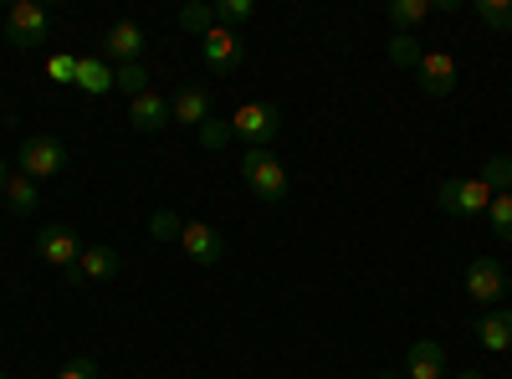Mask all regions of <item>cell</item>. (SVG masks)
I'll return each mask as SVG.
<instances>
[{"mask_svg": "<svg viewBox=\"0 0 512 379\" xmlns=\"http://www.w3.org/2000/svg\"><path fill=\"white\" fill-rule=\"evenodd\" d=\"M477 339H482V349H492V354L512 349V308H492V313L477 323Z\"/></svg>", "mask_w": 512, "mask_h": 379, "instance_id": "16", "label": "cell"}, {"mask_svg": "<svg viewBox=\"0 0 512 379\" xmlns=\"http://www.w3.org/2000/svg\"><path fill=\"white\" fill-rule=\"evenodd\" d=\"M0 200H6L11 210H16V216H31V210L41 205V195H36V180H26L21 170L6 180V190H0Z\"/></svg>", "mask_w": 512, "mask_h": 379, "instance_id": "17", "label": "cell"}, {"mask_svg": "<svg viewBox=\"0 0 512 379\" xmlns=\"http://www.w3.org/2000/svg\"><path fill=\"white\" fill-rule=\"evenodd\" d=\"M241 180H246V190L256 200H267V205L287 200V164L272 149H246L241 154Z\"/></svg>", "mask_w": 512, "mask_h": 379, "instance_id": "1", "label": "cell"}, {"mask_svg": "<svg viewBox=\"0 0 512 379\" xmlns=\"http://www.w3.org/2000/svg\"><path fill=\"white\" fill-rule=\"evenodd\" d=\"M507 277H512V272H502L497 257H477L472 267H466V292H472V303H482V308H502Z\"/></svg>", "mask_w": 512, "mask_h": 379, "instance_id": "7", "label": "cell"}, {"mask_svg": "<svg viewBox=\"0 0 512 379\" xmlns=\"http://www.w3.org/2000/svg\"><path fill=\"white\" fill-rule=\"evenodd\" d=\"M149 231H154L159 241H180V231H185V221L175 216V210H159V216L149 221Z\"/></svg>", "mask_w": 512, "mask_h": 379, "instance_id": "28", "label": "cell"}, {"mask_svg": "<svg viewBox=\"0 0 512 379\" xmlns=\"http://www.w3.org/2000/svg\"><path fill=\"white\" fill-rule=\"evenodd\" d=\"M446 374V349L436 339H420L405 354V379H441Z\"/></svg>", "mask_w": 512, "mask_h": 379, "instance_id": "15", "label": "cell"}, {"mask_svg": "<svg viewBox=\"0 0 512 379\" xmlns=\"http://www.w3.org/2000/svg\"><path fill=\"white\" fill-rule=\"evenodd\" d=\"M415 77H420V93H425V98H451L456 82H461V67H456V57H451L446 47H436V52L420 57Z\"/></svg>", "mask_w": 512, "mask_h": 379, "instance_id": "8", "label": "cell"}, {"mask_svg": "<svg viewBox=\"0 0 512 379\" xmlns=\"http://www.w3.org/2000/svg\"><path fill=\"white\" fill-rule=\"evenodd\" d=\"M82 246H88V241H82L72 226H47V231L36 236V257L47 262V267H57V272H72L77 257H82Z\"/></svg>", "mask_w": 512, "mask_h": 379, "instance_id": "9", "label": "cell"}, {"mask_svg": "<svg viewBox=\"0 0 512 379\" xmlns=\"http://www.w3.org/2000/svg\"><path fill=\"white\" fill-rule=\"evenodd\" d=\"M379 379H400V374H379Z\"/></svg>", "mask_w": 512, "mask_h": 379, "instance_id": "33", "label": "cell"}, {"mask_svg": "<svg viewBox=\"0 0 512 379\" xmlns=\"http://www.w3.org/2000/svg\"><path fill=\"white\" fill-rule=\"evenodd\" d=\"M456 379H487V374H482V369H461Z\"/></svg>", "mask_w": 512, "mask_h": 379, "instance_id": "32", "label": "cell"}, {"mask_svg": "<svg viewBox=\"0 0 512 379\" xmlns=\"http://www.w3.org/2000/svg\"><path fill=\"white\" fill-rule=\"evenodd\" d=\"M118 272H123L118 246H82V257H77V267L67 272V282H72V287H103V282H113Z\"/></svg>", "mask_w": 512, "mask_h": 379, "instance_id": "6", "label": "cell"}, {"mask_svg": "<svg viewBox=\"0 0 512 379\" xmlns=\"http://www.w3.org/2000/svg\"><path fill=\"white\" fill-rule=\"evenodd\" d=\"M180 246H185V257H190L195 267H216V262L226 257V241H221V231L210 226V221H185Z\"/></svg>", "mask_w": 512, "mask_h": 379, "instance_id": "11", "label": "cell"}, {"mask_svg": "<svg viewBox=\"0 0 512 379\" xmlns=\"http://www.w3.org/2000/svg\"><path fill=\"white\" fill-rule=\"evenodd\" d=\"M21 175L26 180H57L62 170H67V149H62V139H52V134H31L26 144H21Z\"/></svg>", "mask_w": 512, "mask_h": 379, "instance_id": "4", "label": "cell"}, {"mask_svg": "<svg viewBox=\"0 0 512 379\" xmlns=\"http://www.w3.org/2000/svg\"><path fill=\"white\" fill-rule=\"evenodd\" d=\"M487 221H492V231H497L502 241H512V190H507V195H492Z\"/></svg>", "mask_w": 512, "mask_h": 379, "instance_id": "26", "label": "cell"}, {"mask_svg": "<svg viewBox=\"0 0 512 379\" xmlns=\"http://www.w3.org/2000/svg\"><path fill=\"white\" fill-rule=\"evenodd\" d=\"M169 113H175V123H185V129H200V123L210 118V93L200 88V82H185V88L169 98Z\"/></svg>", "mask_w": 512, "mask_h": 379, "instance_id": "14", "label": "cell"}, {"mask_svg": "<svg viewBox=\"0 0 512 379\" xmlns=\"http://www.w3.org/2000/svg\"><path fill=\"white\" fill-rule=\"evenodd\" d=\"M482 185H487L492 195H507V190H512V154H492V159H487Z\"/></svg>", "mask_w": 512, "mask_h": 379, "instance_id": "20", "label": "cell"}, {"mask_svg": "<svg viewBox=\"0 0 512 379\" xmlns=\"http://www.w3.org/2000/svg\"><path fill=\"white\" fill-rule=\"evenodd\" d=\"M420 57H425V52H420V41H415L410 31H395V36H390V62H395V67H410V72H415Z\"/></svg>", "mask_w": 512, "mask_h": 379, "instance_id": "22", "label": "cell"}, {"mask_svg": "<svg viewBox=\"0 0 512 379\" xmlns=\"http://www.w3.org/2000/svg\"><path fill=\"white\" fill-rule=\"evenodd\" d=\"M113 88H118V93H128V98L149 93V72H144V62H123V67L113 72Z\"/></svg>", "mask_w": 512, "mask_h": 379, "instance_id": "21", "label": "cell"}, {"mask_svg": "<svg viewBox=\"0 0 512 379\" xmlns=\"http://www.w3.org/2000/svg\"><path fill=\"white\" fill-rule=\"evenodd\" d=\"M128 123H134L139 134H159V129H169L175 123V113H169V98L164 93H139V98H128Z\"/></svg>", "mask_w": 512, "mask_h": 379, "instance_id": "12", "label": "cell"}, {"mask_svg": "<svg viewBox=\"0 0 512 379\" xmlns=\"http://www.w3.org/2000/svg\"><path fill=\"white\" fill-rule=\"evenodd\" d=\"M57 379H98V364H93V359H67V364L57 369Z\"/></svg>", "mask_w": 512, "mask_h": 379, "instance_id": "29", "label": "cell"}, {"mask_svg": "<svg viewBox=\"0 0 512 379\" xmlns=\"http://www.w3.org/2000/svg\"><path fill=\"white\" fill-rule=\"evenodd\" d=\"M103 52L123 67V62H139V52H144V31H139V21H113L108 31H103Z\"/></svg>", "mask_w": 512, "mask_h": 379, "instance_id": "13", "label": "cell"}, {"mask_svg": "<svg viewBox=\"0 0 512 379\" xmlns=\"http://www.w3.org/2000/svg\"><path fill=\"white\" fill-rule=\"evenodd\" d=\"M77 88L93 93V98H103V93H113V72H108L98 57H77Z\"/></svg>", "mask_w": 512, "mask_h": 379, "instance_id": "18", "label": "cell"}, {"mask_svg": "<svg viewBox=\"0 0 512 379\" xmlns=\"http://www.w3.org/2000/svg\"><path fill=\"white\" fill-rule=\"evenodd\" d=\"M200 57H205L210 72H236V67H241V31L210 26V31L200 36Z\"/></svg>", "mask_w": 512, "mask_h": 379, "instance_id": "10", "label": "cell"}, {"mask_svg": "<svg viewBox=\"0 0 512 379\" xmlns=\"http://www.w3.org/2000/svg\"><path fill=\"white\" fill-rule=\"evenodd\" d=\"M0 379H11V374H6V369H0Z\"/></svg>", "mask_w": 512, "mask_h": 379, "instance_id": "34", "label": "cell"}, {"mask_svg": "<svg viewBox=\"0 0 512 379\" xmlns=\"http://www.w3.org/2000/svg\"><path fill=\"white\" fill-rule=\"evenodd\" d=\"M6 41H11V47H21V52L41 47V41H52V16L41 11L36 0H16L11 16H6Z\"/></svg>", "mask_w": 512, "mask_h": 379, "instance_id": "5", "label": "cell"}, {"mask_svg": "<svg viewBox=\"0 0 512 379\" xmlns=\"http://www.w3.org/2000/svg\"><path fill=\"white\" fill-rule=\"evenodd\" d=\"M210 11H216V26H231V31H236V26L251 21L256 6H251V0H210Z\"/></svg>", "mask_w": 512, "mask_h": 379, "instance_id": "23", "label": "cell"}, {"mask_svg": "<svg viewBox=\"0 0 512 379\" xmlns=\"http://www.w3.org/2000/svg\"><path fill=\"white\" fill-rule=\"evenodd\" d=\"M507 292H512V277H507Z\"/></svg>", "mask_w": 512, "mask_h": 379, "instance_id": "35", "label": "cell"}, {"mask_svg": "<svg viewBox=\"0 0 512 379\" xmlns=\"http://www.w3.org/2000/svg\"><path fill=\"white\" fill-rule=\"evenodd\" d=\"M195 134H200V144H205V149H226V144L236 139V134H231V123H221L216 113H210V118L200 123V129H195Z\"/></svg>", "mask_w": 512, "mask_h": 379, "instance_id": "27", "label": "cell"}, {"mask_svg": "<svg viewBox=\"0 0 512 379\" xmlns=\"http://www.w3.org/2000/svg\"><path fill=\"white\" fill-rule=\"evenodd\" d=\"M441 210L446 216H461V221H472V216H487V205H492V190L482 185V175H456L436 190Z\"/></svg>", "mask_w": 512, "mask_h": 379, "instance_id": "3", "label": "cell"}, {"mask_svg": "<svg viewBox=\"0 0 512 379\" xmlns=\"http://www.w3.org/2000/svg\"><path fill=\"white\" fill-rule=\"evenodd\" d=\"M52 82H77V57H52Z\"/></svg>", "mask_w": 512, "mask_h": 379, "instance_id": "30", "label": "cell"}, {"mask_svg": "<svg viewBox=\"0 0 512 379\" xmlns=\"http://www.w3.org/2000/svg\"><path fill=\"white\" fill-rule=\"evenodd\" d=\"M231 134L246 144V149H267L277 134H282V108L277 103H241L231 113Z\"/></svg>", "mask_w": 512, "mask_h": 379, "instance_id": "2", "label": "cell"}, {"mask_svg": "<svg viewBox=\"0 0 512 379\" xmlns=\"http://www.w3.org/2000/svg\"><path fill=\"white\" fill-rule=\"evenodd\" d=\"M384 16H390L395 31H410V26H420L425 16H431V0H390V6H384Z\"/></svg>", "mask_w": 512, "mask_h": 379, "instance_id": "19", "label": "cell"}, {"mask_svg": "<svg viewBox=\"0 0 512 379\" xmlns=\"http://www.w3.org/2000/svg\"><path fill=\"white\" fill-rule=\"evenodd\" d=\"M210 26H216V11H210L205 0H195V6H185V11H180V31H190V36H205Z\"/></svg>", "mask_w": 512, "mask_h": 379, "instance_id": "25", "label": "cell"}, {"mask_svg": "<svg viewBox=\"0 0 512 379\" xmlns=\"http://www.w3.org/2000/svg\"><path fill=\"white\" fill-rule=\"evenodd\" d=\"M477 16L492 31H512V0H477Z\"/></svg>", "mask_w": 512, "mask_h": 379, "instance_id": "24", "label": "cell"}, {"mask_svg": "<svg viewBox=\"0 0 512 379\" xmlns=\"http://www.w3.org/2000/svg\"><path fill=\"white\" fill-rule=\"evenodd\" d=\"M6 180H11V164H6V159H0V190H6Z\"/></svg>", "mask_w": 512, "mask_h": 379, "instance_id": "31", "label": "cell"}]
</instances>
